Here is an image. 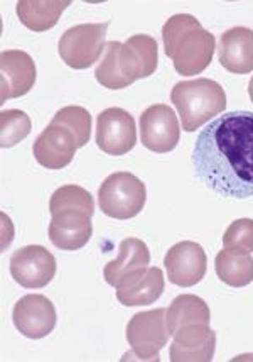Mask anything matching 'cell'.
<instances>
[{
  "instance_id": "cell-10",
  "label": "cell",
  "mask_w": 253,
  "mask_h": 362,
  "mask_svg": "<svg viewBox=\"0 0 253 362\" xmlns=\"http://www.w3.org/2000/svg\"><path fill=\"white\" fill-rule=\"evenodd\" d=\"M164 266L171 283L175 286L190 288L204 278L208 259H206L204 249L199 244L183 240L167 251Z\"/></svg>"
},
{
  "instance_id": "cell-16",
  "label": "cell",
  "mask_w": 253,
  "mask_h": 362,
  "mask_svg": "<svg viewBox=\"0 0 253 362\" xmlns=\"http://www.w3.org/2000/svg\"><path fill=\"white\" fill-rule=\"evenodd\" d=\"M216 349V334L209 327L190 325L174 334L171 362H209Z\"/></svg>"
},
{
  "instance_id": "cell-6",
  "label": "cell",
  "mask_w": 253,
  "mask_h": 362,
  "mask_svg": "<svg viewBox=\"0 0 253 362\" xmlns=\"http://www.w3.org/2000/svg\"><path fill=\"white\" fill-rule=\"evenodd\" d=\"M169 337L166 308L137 313L127 325V340L134 356L140 361H157L159 352L166 347Z\"/></svg>"
},
{
  "instance_id": "cell-29",
  "label": "cell",
  "mask_w": 253,
  "mask_h": 362,
  "mask_svg": "<svg viewBox=\"0 0 253 362\" xmlns=\"http://www.w3.org/2000/svg\"><path fill=\"white\" fill-rule=\"evenodd\" d=\"M248 95H250V98H252V102H253V76H252L250 83H248Z\"/></svg>"
},
{
  "instance_id": "cell-23",
  "label": "cell",
  "mask_w": 253,
  "mask_h": 362,
  "mask_svg": "<svg viewBox=\"0 0 253 362\" xmlns=\"http://www.w3.org/2000/svg\"><path fill=\"white\" fill-rule=\"evenodd\" d=\"M64 210H81L93 217L95 214V202L85 188L76 187V185H64L58 188L54 195L51 197L49 212L51 215L64 212Z\"/></svg>"
},
{
  "instance_id": "cell-1",
  "label": "cell",
  "mask_w": 253,
  "mask_h": 362,
  "mask_svg": "<svg viewBox=\"0 0 253 362\" xmlns=\"http://www.w3.org/2000/svg\"><path fill=\"white\" fill-rule=\"evenodd\" d=\"M195 173L218 195L253 197V114L218 115L199 132L192 149Z\"/></svg>"
},
{
  "instance_id": "cell-8",
  "label": "cell",
  "mask_w": 253,
  "mask_h": 362,
  "mask_svg": "<svg viewBox=\"0 0 253 362\" xmlns=\"http://www.w3.org/2000/svg\"><path fill=\"white\" fill-rule=\"evenodd\" d=\"M11 274L27 290L48 286L56 276V259L42 245H25L11 257Z\"/></svg>"
},
{
  "instance_id": "cell-26",
  "label": "cell",
  "mask_w": 253,
  "mask_h": 362,
  "mask_svg": "<svg viewBox=\"0 0 253 362\" xmlns=\"http://www.w3.org/2000/svg\"><path fill=\"white\" fill-rule=\"evenodd\" d=\"M31 134V119L23 110H2L0 114V144L14 148Z\"/></svg>"
},
{
  "instance_id": "cell-27",
  "label": "cell",
  "mask_w": 253,
  "mask_h": 362,
  "mask_svg": "<svg viewBox=\"0 0 253 362\" xmlns=\"http://www.w3.org/2000/svg\"><path fill=\"white\" fill-rule=\"evenodd\" d=\"M223 245L226 251L235 254L253 252V221L252 218H238L226 228L223 235Z\"/></svg>"
},
{
  "instance_id": "cell-19",
  "label": "cell",
  "mask_w": 253,
  "mask_h": 362,
  "mask_svg": "<svg viewBox=\"0 0 253 362\" xmlns=\"http://www.w3.org/2000/svg\"><path fill=\"white\" fill-rule=\"evenodd\" d=\"M149 262H151V252L144 240L137 239V237H128L120 244L117 259L110 261L105 266L103 276L110 286L117 288L120 281L125 279L127 276L147 269Z\"/></svg>"
},
{
  "instance_id": "cell-4",
  "label": "cell",
  "mask_w": 253,
  "mask_h": 362,
  "mask_svg": "<svg viewBox=\"0 0 253 362\" xmlns=\"http://www.w3.org/2000/svg\"><path fill=\"white\" fill-rule=\"evenodd\" d=\"M147 200L144 181L128 171L110 175L98 189V205L101 212L117 221H128L142 212Z\"/></svg>"
},
{
  "instance_id": "cell-22",
  "label": "cell",
  "mask_w": 253,
  "mask_h": 362,
  "mask_svg": "<svg viewBox=\"0 0 253 362\" xmlns=\"http://www.w3.org/2000/svg\"><path fill=\"white\" fill-rule=\"evenodd\" d=\"M216 274L223 283L233 288L247 286L253 281V257L223 249L216 256Z\"/></svg>"
},
{
  "instance_id": "cell-14",
  "label": "cell",
  "mask_w": 253,
  "mask_h": 362,
  "mask_svg": "<svg viewBox=\"0 0 253 362\" xmlns=\"http://www.w3.org/2000/svg\"><path fill=\"white\" fill-rule=\"evenodd\" d=\"M76 149H78V144H76L75 136L68 129L54 126V124H49L32 146L36 161L48 170L66 168L75 158Z\"/></svg>"
},
{
  "instance_id": "cell-28",
  "label": "cell",
  "mask_w": 253,
  "mask_h": 362,
  "mask_svg": "<svg viewBox=\"0 0 253 362\" xmlns=\"http://www.w3.org/2000/svg\"><path fill=\"white\" fill-rule=\"evenodd\" d=\"M238 361H253V354H245V356H238V357H235L233 359V362H238Z\"/></svg>"
},
{
  "instance_id": "cell-17",
  "label": "cell",
  "mask_w": 253,
  "mask_h": 362,
  "mask_svg": "<svg viewBox=\"0 0 253 362\" xmlns=\"http://www.w3.org/2000/svg\"><path fill=\"white\" fill-rule=\"evenodd\" d=\"M162 291H164V274L156 266H152L122 279L117 286V300L123 307H144V305L156 303L161 298Z\"/></svg>"
},
{
  "instance_id": "cell-7",
  "label": "cell",
  "mask_w": 253,
  "mask_h": 362,
  "mask_svg": "<svg viewBox=\"0 0 253 362\" xmlns=\"http://www.w3.org/2000/svg\"><path fill=\"white\" fill-rule=\"evenodd\" d=\"M97 144L105 154L123 156L134 149L137 142L135 120L127 110L111 107L97 119Z\"/></svg>"
},
{
  "instance_id": "cell-24",
  "label": "cell",
  "mask_w": 253,
  "mask_h": 362,
  "mask_svg": "<svg viewBox=\"0 0 253 362\" xmlns=\"http://www.w3.org/2000/svg\"><path fill=\"white\" fill-rule=\"evenodd\" d=\"M51 124L68 129L75 136L78 148L87 146L92 136V114L83 107H64L54 115Z\"/></svg>"
},
{
  "instance_id": "cell-5",
  "label": "cell",
  "mask_w": 253,
  "mask_h": 362,
  "mask_svg": "<svg viewBox=\"0 0 253 362\" xmlns=\"http://www.w3.org/2000/svg\"><path fill=\"white\" fill-rule=\"evenodd\" d=\"M109 23L80 24L68 29L59 40V56L68 66L75 70H87L100 59L105 51V37Z\"/></svg>"
},
{
  "instance_id": "cell-21",
  "label": "cell",
  "mask_w": 253,
  "mask_h": 362,
  "mask_svg": "<svg viewBox=\"0 0 253 362\" xmlns=\"http://www.w3.org/2000/svg\"><path fill=\"white\" fill-rule=\"evenodd\" d=\"M211 313L203 298L196 295H179L167 308V327L171 335L190 325L209 327Z\"/></svg>"
},
{
  "instance_id": "cell-15",
  "label": "cell",
  "mask_w": 253,
  "mask_h": 362,
  "mask_svg": "<svg viewBox=\"0 0 253 362\" xmlns=\"http://www.w3.org/2000/svg\"><path fill=\"white\" fill-rule=\"evenodd\" d=\"M92 217L81 210L54 214L49 223V239L61 251H78L92 239Z\"/></svg>"
},
{
  "instance_id": "cell-12",
  "label": "cell",
  "mask_w": 253,
  "mask_h": 362,
  "mask_svg": "<svg viewBox=\"0 0 253 362\" xmlns=\"http://www.w3.org/2000/svg\"><path fill=\"white\" fill-rule=\"evenodd\" d=\"M16 329L27 339H42L56 327V308L44 295H25L16 303Z\"/></svg>"
},
{
  "instance_id": "cell-25",
  "label": "cell",
  "mask_w": 253,
  "mask_h": 362,
  "mask_svg": "<svg viewBox=\"0 0 253 362\" xmlns=\"http://www.w3.org/2000/svg\"><path fill=\"white\" fill-rule=\"evenodd\" d=\"M118 47L120 42L117 41L106 42L105 56H103V59L95 70V78L98 83L110 90H120L130 85L123 76L122 68H120Z\"/></svg>"
},
{
  "instance_id": "cell-3",
  "label": "cell",
  "mask_w": 253,
  "mask_h": 362,
  "mask_svg": "<svg viewBox=\"0 0 253 362\" xmlns=\"http://www.w3.org/2000/svg\"><path fill=\"white\" fill-rule=\"evenodd\" d=\"M171 100L186 132L198 131L226 109L225 90L218 81L209 78L179 81L171 92Z\"/></svg>"
},
{
  "instance_id": "cell-2",
  "label": "cell",
  "mask_w": 253,
  "mask_h": 362,
  "mask_svg": "<svg viewBox=\"0 0 253 362\" xmlns=\"http://www.w3.org/2000/svg\"><path fill=\"white\" fill-rule=\"evenodd\" d=\"M164 51L173 58L179 75L192 76L203 73L213 59L216 40L203 29L199 21L191 14H175L162 28Z\"/></svg>"
},
{
  "instance_id": "cell-18",
  "label": "cell",
  "mask_w": 253,
  "mask_h": 362,
  "mask_svg": "<svg viewBox=\"0 0 253 362\" xmlns=\"http://www.w3.org/2000/svg\"><path fill=\"white\" fill-rule=\"evenodd\" d=\"M218 58L226 71L247 75L253 71V31L233 28L223 33L218 42Z\"/></svg>"
},
{
  "instance_id": "cell-11",
  "label": "cell",
  "mask_w": 253,
  "mask_h": 362,
  "mask_svg": "<svg viewBox=\"0 0 253 362\" xmlns=\"http://www.w3.org/2000/svg\"><path fill=\"white\" fill-rule=\"evenodd\" d=\"M36 64L27 53L20 49L4 51L0 54V103L31 92L36 83Z\"/></svg>"
},
{
  "instance_id": "cell-20",
  "label": "cell",
  "mask_w": 253,
  "mask_h": 362,
  "mask_svg": "<svg viewBox=\"0 0 253 362\" xmlns=\"http://www.w3.org/2000/svg\"><path fill=\"white\" fill-rule=\"evenodd\" d=\"M68 6H71L70 0H20L16 11L25 28L34 33H44L58 24Z\"/></svg>"
},
{
  "instance_id": "cell-13",
  "label": "cell",
  "mask_w": 253,
  "mask_h": 362,
  "mask_svg": "<svg viewBox=\"0 0 253 362\" xmlns=\"http://www.w3.org/2000/svg\"><path fill=\"white\" fill-rule=\"evenodd\" d=\"M118 62L123 76L130 85L135 80L147 78L157 70V41L149 34H135L128 37L123 45L120 42Z\"/></svg>"
},
{
  "instance_id": "cell-9",
  "label": "cell",
  "mask_w": 253,
  "mask_h": 362,
  "mask_svg": "<svg viewBox=\"0 0 253 362\" xmlns=\"http://www.w3.org/2000/svg\"><path fill=\"white\" fill-rule=\"evenodd\" d=\"M179 122L166 103L149 107L140 115V141L152 153H171L179 142Z\"/></svg>"
}]
</instances>
